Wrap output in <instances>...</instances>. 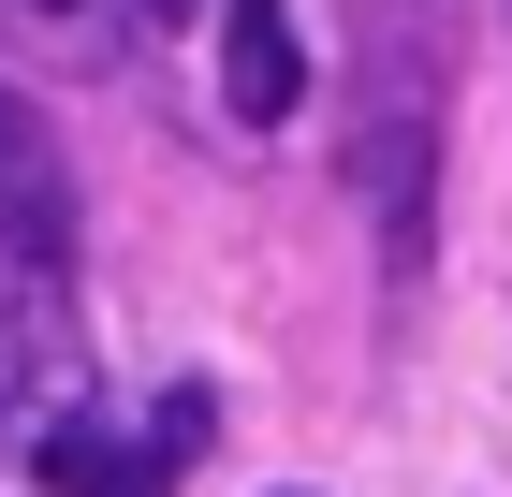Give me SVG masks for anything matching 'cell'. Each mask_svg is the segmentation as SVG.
I'll return each mask as SVG.
<instances>
[{
	"label": "cell",
	"mask_w": 512,
	"mask_h": 497,
	"mask_svg": "<svg viewBox=\"0 0 512 497\" xmlns=\"http://www.w3.org/2000/svg\"><path fill=\"white\" fill-rule=\"evenodd\" d=\"M366 15H410V0H366Z\"/></svg>",
	"instance_id": "cell-9"
},
{
	"label": "cell",
	"mask_w": 512,
	"mask_h": 497,
	"mask_svg": "<svg viewBox=\"0 0 512 497\" xmlns=\"http://www.w3.org/2000/svg\"><path fill=\"white\" fill-rule=\"evenodd\" d=\"M30 15H74V0H30Z\"/></svg>",
	"instance_id": "cell-8"
},
{
	"label": "cell",
	"mask_w": 512,
	"mask_h": 497,
	"mask_svg": "<svg viewBox=\"0 0 512 497\" xmlns=\"http://www.w3.org/2000/svg\"><path fill=\"white\" fill-rule=\"evenodd\" d=\"M205 439H220V395H205V381H176V395L147 410V468H191Z\"/></svg>",
	"instance_id": "cell-6"
},
{
	"label": "cell",
	"mask_w": 512,
	"mask_h": 497,
	"mask_svg": "<svg viewBox=\"0 0 512 497\" xmlns=\"http://www.w3.org/2000/svg\"><path fill=\"white\" fill-rule=\"evenodd\" d=\"M352 205L381 234V278L425 293V249H439V59L410 44V15H366V59H352Z\"/></svg>",
	"instance_id": "cell-1"
},
{
	"label": "cell",
	"mask_w": 512,
	"mask_h": 497,
	"mask_svg": "<svg viewBox=\"0 0 512 497\" xmlns=\"http://www.w3.org/2000/svg\"><path fill=\"white\" fill-rule=\"evenodd\" d=\"M132 15H147V30H191V0H132Z\"/></svg>",
	"instance_id": "cell-7"
},
{
	"label": "cell",
	"mask_w": 512,
	"mask_h": 497,
	"mask_svg": "<svg viewBox=\"0 0 512 497\" xmlns=\"http://www.w3.org/2000/svg\"><path fill=\"white\" fill-rule=\"evenodd\" d=\"M30 468H44V497H161L147 439H118L103 410H74V424H30Z\"/></svg>",
	"instance_id": "cell-5"
},
{
	"label": "cell",
	"mask_w": 512,
	"mask_h": 497,
	"mask_svg": "<svg viewBox=\"0 0 512 497\" xmlns=\"http://www.w3.org/2000/svg\"><path fill=\"white\" fill-rule=\"evenodd\" d=\"M220 103H235L249 132H278V117L308 103V59H293V0H220Z\"/></svg>",
	"instance_id": "cell-4"
},
{
	"label": "cell",
	"mask_w": 512,
	"mask_h": 497,
	"mask_svg": "<svg viewBox=\"0 0 512 497\" xmlns=\"http://www.w3.org/2000/svg\"><path fill=\"white\" fill-rule=\"evenodd\" d=\"M0 249L15 264H74V176H59V132L15 88H0Z\"/></svg>",
	"instance_id": "cell-3"
},
{
	"label": "cell",
	"mask_w": 512,
	"mask_h": 497,
	"mask_svg": "<svg viewBox=\"0 0 512 497\" xmlns=\"http://www.w3.org/2000/svg\"><path fill=\"white\" fill-rule=\"evenodd\" d=\"M74 264H15L0 249V439H30V424L74 410Z\"/></svg>",
	"instance_id": "cell-2"
}]
</instances>
